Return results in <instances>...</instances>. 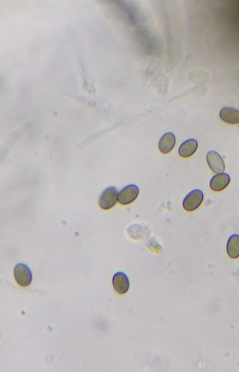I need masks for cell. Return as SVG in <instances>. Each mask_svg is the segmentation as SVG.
<instances>
[{"mask_svg":"<svg viewBox=\"0 0 239 372\" xmlns=\"http://www.w3.org/2000/svg\"><path fill=\"white\" fill-rule=\"evenodd\" d=\"M118 192L116 188L110 187L105 189L99 199L101 208L107 210L116 205L118 201Z\"/></svg>","mask_w":239,"mask_h":372,"instance_id":"1","label":"cell"},{"mask_svg":"<svg viewBox=\"0 0 239 372\" xmlns=\"http://www.w3.org/2000/svg\"><path fill=\"white\" fill-rule=\"evenodd\" d=\"M204 194L202 190H193L185 198L183 201V207L187 211H195L202 204Z\"/></svg>","mask_w":239,"mask_h":372,"instance_id":"2","label":"cell"},{"mask_svg":"<svg viewBox=\"0 0 239 372\" xmlns=\"http://www.w3.org/2000/svg\"><path fill=\"white\" fill-rule=\"evenodd\" d=\"M14 276L17 283L22 287H27L32 281V272L28 266L23 263H19L15 266Z\"/></svg>","mask_w":239,"mask_h":372,"instance_id":"3","label":"cell"},{"mask_svg":"<svg viewBox=\"0 0 239 372\" xmlns=\"http://www.w3.org/2000/svg\"><path fill=\"white\" fill-rule=\"evenodd\" d=\"M139 189L137 186L131 184L124 187L118 195V201L122 205H128L138 197Z\"/></svg>","mask_w":239,"mask_h":372,"instance_id":"4","label":"cell"},{"mask_svg":"<svg viewBox=\"0 0 239 372\" xmlns=\"http://www.w3.org/2000/svg\"><path fill=\"white\" fill-rule=\"evenodd\" d=\"M206 161L208 167L213 173H223L225 170V165L222 157L217 152L210 151L206 155Z\"/></svg>","mask_w":239,"mask_h":372,"instance_id":"5","label":"cell"},{"mask_svg":"<svg viewBox=\"0 0 239 372\" xmlns=\"http://www.w3.org/2000/svg\"><path fill=\"white\" fill-rule=\"evenodd\" d=\"M112 283L113 288L120 294L126 293L129 288V281L127 275L119 272L113 276Z\"/></svg>","mask_w":239,"mask_h":372,"instance_id":"6","label":"cell"},{"mask_svg":"<svg viewBox=\"0 0 239 372\" xmlns=\"http://www.w3.org/2000/svg\"><path fill=\"white\" fill-rule=\"evenodd\" d=\"M230 183V177L226 173L217 174L210 180L209 186L215 192H221Z\"/></svg>","mask_w":239,"mask_h":372,"instance_id":"7","label":"cell"},{"mask_svg":"<svg viewBox=\"0 0 239 372\" xmlns=\"http://www.w3.org/2000/svg\"><path fill=\"white\" fill-rule=\"evenodd\" d=\"M176 142V138L173 133H166L161 137L158 143V149L163 154H168L174 149Z\"/></svg>","mask_w":239,"mask_h":372,"instance_id":"8","label":"cell"},{"mask_svg":"<svg viewBox=\"0 0 239 372\" xmlns=\"http://www.w3.org/2000/svg\"><path fill=\"white\" fill-rule=\"evenodd\" d=\"M198 146V142L196 139H188L180 145L178 151L179 155L184 158L192 156L196 152Z\"/></svg>","mask_w":239,"mask_h":372,"instance_id":"9","label":"cell"},{"mask_svg":"<svg viewBox=\"0 0 239 372\" xmlns=\"http://www.w3.org/2000/svg\"><path fill=\"white\" fill-rule=\"evenodd\" d=\"M219 117L223 121L232 125L239 123V111L233 108H223L219 112Z\"/></svg>","mask_w":239,"mask_h":372,"instance_id":"10","label":"cell"},{"mask_svg":"<svg viewBox=\"0 0 239 372\" xmlns=\"http://www.w3.org/2000/svg\"><path fill=\"white\" fill-rule=\"evenodd\" d=\"M227 255L231 259H235L239 257V235L233 234L229 238L226 245Z\"/></svg>","mask_w":239,"mask_h":372,"instance_id":"11","label":"cell"}]
</instances>
